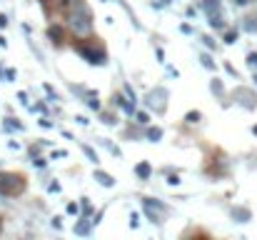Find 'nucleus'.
Segmentation results:
<instances>
[{"instance_id":"ddd939ff","label":"nucleus","mask_w":257,"mask_h":240,"mask_svg":"<svg viewBox=\"0 0 257 240\" xmlns=\"http://www.w3.org/2000/svg\"><path fill=\"white\" fill-rule=\"evenodd\" d=\"M185 120H187V123H197V120H200V113H197V110H192V113H187V118H185Z\"/></svg>"},{"instance_id":"aec40b11","label":"nucleus","mask_w":257,"mask_h":240,"mask_svg":"<svg viewBox=\"0 0 257 240\" xmlns=\"http://www.w3.org/2000/svg\"><path fill=\"white\" fill-rule=\"evenodd\" d=\"M252 130H255V135H257V125H255V128H252Z\"/></svg>"},{"instance_id":"f03ea898","label":"nucleus","mask_w":257,"mask_h":240,"mask_svg":"<svg viewBox=\"0 0 257 240\" xmlns=\"http://www.w3.org/2000/svg\"><path fill=\"white\" fill-rule=\"evenodd\" d=\"M25 188V180L20 175H0V193L5 195H18Z\"/></svg>"},{"instance_id":"4468645a","label":"nucleus","mask_w":257,"mask_h":240,"mask_svg":"<svg viewBox=\"0 0 257 240\" xmlns=\"http://www.w3.org/2000/svg\"><path fill=\"white\" fill-rule=\"evenodd\" d=\"M148 120H150L148 113H138V123H140V125H148Z\"/></svg>"},{"instance_id":"dca6fc26","label":"nucleus","mask_w":257,"mask_h":240,"mask_svg":"<svg viewBox=\"0 0 257 240\" xmlns=\"http://www.w3.org/2000/svg\"><path fill=\"white\" fill-rule=\"evenodd\" d=\"M202 65H205V68H215V63H212L210 55H202Z\"/></svg>"},{"instance_id":"1a4fd4ad","label":"nucleus","mask_w":257,"mask_h":240,"mask_svg":"<svg viewBox=\"0 0 257 240\" xmlns=\"http://www.w3.org/2000/svg\"><path fill=\"white\" fill-rule=\"evenodd\" d=\"M95 178H97V183H100V185H105V188H110V185L115 183V180H112V175H107V173H102V170H97V173H95Z\"/></svg>"},{"instance_id":"39448f33","label":"nucleus","mask_w":257,"mask_h":240,"mask_svg":"<svg viewBox=\"0 0 257 240\" xmlns=\"http://www.w3.org/2000/svg\"><path fill=\"white\" fill-rule=\"evenodd\" d=\"M237 98H240V103H242L245 108H250V110L257 108V95H252L250 90H242V88H240V90H237Z\"/></svg>"},{"instance_id":"f3484780","label":"nucleus","mask_w":257,"mask_h":240,"mask_svg":"<svg viewBox=\"0 0 257 240\" xmlns=\"http://www.w3.org/2000/svg\"><path fill=\"white\" fill-rule=\"evenodd\" d=\"M247 30H257V20L255 18H247V25H245Z\"/></svg>"},{"instance_id":"423d86ee","label":"nucleus","mask_w":257,"mask_h":240,"mask_svg":"<svg viewBox=\"0 0 257 240\" xmlns=\"http://www.w3.org/2000/svg\"><path fill=\"white\" fill-rule=\"evenodd\" d=\"M202 8H205V13L212 18V15H222L220 13V0H202Z\"/></svg>"},{"instance_id":"f8f14e48","label":"nucleus","mask_w":257,"mask_h":240,"mask_svg":"<svg viewBox=\"0 0 257 240\" xmlns=\"http://www.w3.org/2000/svg\"><path fill=\"white\" fill-rule=\"evenodd\" d=\"M212 93L215 95H222V83L220 80H212Z\"/></svg>"},{"instance_id":"20e7f679","label":"nucleus","mask_w":257,"mask_h":240,"mask_svg":"<svg viewBox=\"0 0 257 240\" xmlns=\"http://www.w3.org/2000/svg\"><path fill=\"white\" fill-rule=\"evenodd\" d=\"M163 98H168V93H165L163 88H155V90H150V93H148V105H150V108H155V110H165Z\"/></svg>"},{"instance_id":"7ed1b4c3","label":"nucleus","mask_w":257,"mask_h":240,"mask_svg":"<svg viewBox=\"0 0 257 240\" xmlns=\"http://www.w3.org/2000/svg\"><path fill=\"white\" fill-rule=\"evenodd\" d=\"M78 50H80V55H85L90 63H95V65H102V63H107V55L100 50V48H90V45H78Z\"/></svg>"},{"instance_id":"0eeeda50","label":"nucleus","mask_w":257,"mask_h":240,"mask_svg":"<svg viewBox=\"0 0 257 240\" xmlns=\"http://www.w3.org/2000/svg\"><path fill=\"white\" fill-rule=\"evenodd\" d=\"M150 173H153V168H150L148 163H140V165H135V175H138L140 180H148V178H150Z\"/></svg>"},{"instance_id":"9d476101","label":"nucleus","mask_w":257,"mask_h":240,"mask_svg":"<svg viewBox=\"0 0 257 240\" xmlns=\"http://www.w3.org/2000/svg\"><path fill=\"white\" fill-rule=\"evenodd\" d=\"M48 33H50V38H53L55 43H63V30H60V28H55V25H53Z\"/></svg>"},{"instance_id":"412c9836","label":"nucleus","mask_w":257,"mask_h":240,"mask_svg":"<svg viewBox=\"0 0 257 240\" xmlns=\"http://www.w3.org/2000/svg\"><path fill=\"white\" fill-rule=\"evenodd\" d=\"M255 83H257V75H255Z\"/></svg>"},{"instance_id":"9b49d317","label":"nucleus","mask_w":257,"mask_h":240,"mask_svg":"<svg viewBox=\"0 0 257 240\" xmlns=\"http://www.w3.org/2000/svg\"><path fill=\"white\" fill-rule=\"evenodd\" d=\"M148 138H150V140H160V138H163V130H160V128H150V130H148Z\"/></svg>"},{"instance_id":"a211bd4d","label":"nucleus","mask_w":257,"mask_h":240,"mask_svg":"<svg viewBox=\"0 0 257 240\" xmlns=\"http://www.w3.org/2000/svg\"><path fill=\"white\" fill-rule=\"evenodd\" d=\"M87 105H90V108H95V110L100 108V103H97V98H95V95H90V100H87Z\"/></svg>"},{"instance_id":"2eb2a0df","label":"nucleus","mask_w":257,"mask_h":240,"mask_svg":"<svg viewBox=\"0 0 257 240\" xmlns=\"http://www.w3.org/2000/svg\"><path fill=\"white\" fill-rule=\"evenodd\" d=\"M235 40H237V33H235V30H230V33L225 35V43H235Z\"/></svg>"},{"instance_id":"6ab92c4d","label":"nucleus","mask_w":257,"mask_h":240,"mask_svg":"<svg viewBox=\"0 0 257 240\" xmlns=\"http://www.w3.org/2000/svg\"><path fill=\"white\" fill-rule=\"evenodd\" d=\"M237 3H240V5H242V3H247V0H237Z\"/></svg>"},{"instance_id":"6e6552de","label":"nucleus","mask_w":257,"mask_h":240,"mask_svg":"<svg viewBox=\"0 0 257 240\" xmlns=\"http://www.w3.org/2000/svg\"><path fill=\"white\" fill-rule=\"evenodd\" d=\"M232 218H235L237 223H247V220H250V210H245V208H235V210H232Z\"/></svg>"},{"instance_id":"f257e3e1","label":"nucleus","mask_w":257,"mask_h":240,"mask_svg":"<svg viewBox=\"0 0 257 240\" xmlns=\"http://www.w3.org/2000/svg\"><path fill=\"white\" fill-rule=\"evenodd\" d=\"M65 8V25L75 38H87L92 33V15L83 0H63Z\"/></svg>"}]
</instances>
